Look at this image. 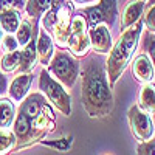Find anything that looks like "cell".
Listing matches in <instances>:
<instances>
[{
    "label": "cell",
    "instance_id": "44dd1931",
    "mask_svg": "<svg viewBox=\"0 0 155 155\" xmlns=\"http://www.w3.org/2000/svg\"><path fill=\"white\" fill-rule=\"evenodd\" d=\"M34 22L37 19H33ZM33 31H34V23L30 22L28 19H25V20H20L19 23V28L16 30V39H17V42L19 45H27L30 42V39L33 37Z\"/></svg>",
    "mask_w": 155,
    "mask_h": 155
},
{
    "label": "cell",
    "instance_id": "1f68e13d",
    "mask_svg": "<svg viewBox=\"0 0 155 155\" xmlns=\"http://www.w3.org/2000/svg\"><path fill=\"white\" fill-rule=\"evenodd\" d=\"M143 2H146V0H143Z\"/></svg>",
    "mask_w": 155,
    "mask_h": 155
},
{
    "label": "cell",
    "instance_id": "f546056e",
    "mask_svg": "<svg viewBox=\"0 0 155 155\" xmlns=\"http://www.w3.org/2000/svg\"><path fill=\"white\" fill-rule=\"evenodd\" d=\"M76 3H88V2H93V0H73Z\"/></svg>",
    "mask_w": 155,
    "mask_h": 155
},
{
    "label": "cell",
    "instance_id": "ac0fdd59",
    "mask_svg": "<svg viewBox=\"0 0 155 155\" xmlns=\"http://www.w3.org/2000/svg\"><path fill=\"white\" fill-rule=\"evenodd\" d=\"M20 20H22V17H20V12L17 9H3V11H0V27L3 28L5 33L14 34L16 30L19 28Z\"/></svg>",
    "mask_w": 155,
    "mask_h": 155
},
{
    "label": "cell",
    "instance_id": "2e32d148",
    "mask_svg": "<svg viewBox=\"0 0 155 155\" xmlns=\"http://www.w3.org/2000/svg\"><path fill=\"white\" fill-rule=\"evenodd\" d=\"M138 107L149 115H153L155 112V84L153 82H144L141 85L140 93H138Z\"/></svg>",
    "mask_w": 155,
    "mask_h": 155
},
{
    "label": "cell",
    "instance_id": "5b68a950",
    "mask_svg": "<svg viewBox=\"0 0 155 155\" xmlns=\"http://www.w3.org/2000/svg\"><path fill=\"white\" fill-rule=\"evenodd\" d=\"M47 70L65 88H73L78 76H79V64L70 51L59 48V51L53 53L51 56Z\"/></svg>",
    "mask_w": 155,
    "mask_h": 155
},
{
    "label": "cell",
    "instance_id": "3957f363",
    "mask_svg": "<svg viewBox=\"0 0 155 155\" xmlns=\"http://www.w3.org/2000/svg\"><path fill=\"white\" fill-rule=\"evenodd\" d=\"M144 22L143 20H137L132 27H129L123 31L120 39L116 41V44L112 47L109 51V58L106 59V73H107V79L109 85L113 87L121 74L126 71V68L130 65V61L135 54V51L140 44V37L143 33Z\"/></svg>",
    "mask_w": 155,
    "mask_h": 155
},
{
    "label": "cell",
    "instance_id": "52a82bcc",
    "mask_svg": "<svg viewBox=\"0 0 155 155\" xmlns=\"http://www.w3.org/2000/svg\"><path fill=\"white\" fill-rule=\"evenodd\" d=\"M79 12L85 16L88 27L93 25H106L113 28L118 19V0H99L93 6H87Z\"/></svg>",
    "mask_w": 155,
    "mask_h": 155
},
{
    "label": "cell",
    "instance_id": "7402d4cb",
    "mask_svg": "<svg viewBox=\"0 0 155 155\" xmlns=\"http://www.w3.org/2000/svg\"><path fill=\"white\" fill-rule=\"evenodd\" d=\"M16 143H17V140H16L14 132L8 130V129H0V155L14 150Z\"/></svg>",
    "mask_w": 155,
    "mask_h": 155
},
{
    "label": "cell",
    "instance_id": "83f0119b",
    "mask_svg": "<svg viewBox=\"0 0 155 155\" xmlns=\"http://www.w3.org/2000/svg\"><path fill=\"white\" fill-rule=\"evenodd\" d=\"M137 153L140 155H155V138H149L147 141H143L138 147Z\"/></svg>",
    "mask_w": 155,
    "mask_h": 155
},
{
    "label": "cell",
    "instance_id": "d6a6232c",
    "mask_svg": "<svg viewBox=\"0 0 155 155\" xmlns=\"http://www.w3.org/2000/svg\"><path fill=\"white\" fill-rule=\"evenodd\" d=\"M153 115H155V112H153Z\"/></svg>",
    "mask_w": 155,
    "mask_h": 155
},
{
    "label": "cell",
    "instance_id": "ffe728a7",
    "mask_svg": "<svg viewBox=\"0 0 155 155\" xmlns=\"http://www.w3.org/2000/svg\"><path fill=\"white\" fill-rule=\"evenodd\" d=\"M20 65V50L6 51L0 59V70L3 73H14Z\"/></svg>",
    "mask_w": 155,
    "mask_h": 155
},
{
    "label": "cell",
    "instance_id": "7c38bea8",
    "mask_svg": "<svg viewBox=\"0 0 155 155\" xmlns=\"http://www.w3.org/2000/svg\"><path fill=\"white\" fill-rule=\"evenodd\" d=\"M31 84H33L31 71L30 73H19L14 79H12V82L9 84V88H8L9 98L12 101H16V102H20L25 96L28 95Z\"/></svg>",
    "mask_w": 155,
    "mask_h": 155
},
{
    "label": "cell",
    "instance_id": "603a6c76",
    "mask_svg": "<svg viewBox=\"0 0 155 155\" xmlns=\"http://www.w3.org/2000/svg\"><path fill=\"white\" fill-rule=\"evenodd\" d=\"M141 42H143V50L147 53L152 65H153V81H155V33H150V31L144 33L143 34V41Z\"/></svg>",
    "mask_w": 155,
    "mask_h": 155
},
{
    "label": "cell",
    "instance_id": "484cf974",
    "mask_svg": "<svg viewBox=\"0 0 155 155\" xmlns=\"http://www.w3.org/2000/svg\"><path fill=\"white\" fill-rule=\"evenodd\" d=\"M19 42H17V39L16 36H12L9 33H6L3 37H2V48L3 51L6 53V51H14V50H19Z\"/></svg>",
    "mask_w": 155,
    "mask_h": 155
},
{
    "label": "cell",
    "instance_id": "4dcf8cb0",
    "mask_svg": "<svg viewBox=\"0 0 155 155\" xmlns=\"http://www.w3.org/2000/svg\"><path fill=\"white\" fill-rule=\"evenodd\" d=\"M5 34H3V28L2 27H0V41H2V37H3Z\"/></svg>",
    "mask_w": 155,
    "mask_h": 155
},
{
    "label": "cell",
    "instance_id": "cb8c5ba5",
    "mask_svg": "<svg viewBox=\"0 0 155 155\" xmlns=\"http://www.w3.org/2000/svg\"><path fill=\"white\" fill-rule=\"evenodd\" d=\"M39 143L44 144V146H48V147H53L56 150L65 152L73 144V137H67V138H62V140H41Z\"/></svg>",
    "mask_w": 155,
    "mask_h": 155
},
{
    "label": "cell",
    "instance_id": "d6986e66",
    "mask_svg": "<svg viewBox=\"0 0 155 155\" xmlns=\"http://www.w3.org/2000/svg\"><path fill=\"white\" fill-rule=\"evenodd\" d=\"M16 118L14 102L9 98L0 99V129H9Z\"/></svg>",
    "mask_w": 155,
    "mask_h": 155
},
{
    "label": "cell",
    "instance_id": "e0dca14e",
    "mask_svg": "<svg viewBox=\"0 0 155 155\" xmlns=\"http://www.w3.org/2000/svg\"><path fill=\"white\" fill-rule=\"evenodd\" d=\"M59 2H62V0H27L23 9L28 17L39 20L51 6H54Z\"/></svg>",
    "mask_w": 155,
    "mask_h": 155
},
{
    "label": "cell",
    "instance_id": "9c48e42d",
    "mask_svg": "<svg viewBox=\"0 0 155 155\" xmlns=\"http://www.w3.org/2000/svg\"><path fill=\"white\" fill-rule=\"evenodd\" d=\"M87 34H88L90 47H92L93 53L109 54V51L113 47V41H112V34L109 31V27H106L102 23L93 25V27L87 28Z\"/></svg>",
    "mask_w": 155,
    "mask_h": 155
},
{
    "label": "cell",
    "instance_id": "4fadbf2b",
    "mask_svg": "<svg viewBox=\"0 0 155 155\" xmlns=\"http://www.w3.org/2000/svg\"><path fill=\"white\" fill-rule=\"evenodd\" d=\"M67 48L74 58H85L90 53V50H92L87 31L70 33L67 39Z\"/></svg>",
    "mask_w": 155,
    "mask_h": 155
},
{
    "label": "cell",
    "instance_id": "5bb4252c",
    "mask_svg": "<svg viewBox=\"0 0 155 155\" xmlns=\"http://www.w3.org/2000/svg\"><path fill=\"white\" fill-rule=\"evenodd\" d=\"M36 48H37V58L39 62L42 65H48V62L54 53V42L44 28H39V34H37V42H36Z\"/></svg>",
    "mask_w": 155,
    "mask_h": 155
},
{
    "label": "cell",
    "instance_id": "f1b7e54d",
    "mask_svg": "<svg viewBox=\"0 0 155 155\" xmlns=\"http://www.w3.org/2000/svg\"><path fill=\"white\" fill-rule=\"evenodd\" d=\"M6 90H8V79H6L5 73L0 70V96H2Z\"/></svg>",
    "mask_w": 155,
    "mask_h": 155
},
{
    "label": "cell",
    "instance_id": "8fae6325",
    "mask_svg": "<svg viewBox=\"0 0 155 155\" xmlns=\"http://www.w3.org/2000/svg\"><path fill=\"white\" fill-rule=\"evenodd\" d=\"M132 76L140 84L153 82V65L147 54H138L132 62Z\"/></svg>",
    "mask_w": 155,
    "mask_h": 155
},
{
    "label": "cell",
    "instance_id": "30bf717a",
    "mask_svg": "<svg viewBox=\"0 0 155 155\" xmlns=\"http://www.w3.org/2000/svg\"><path fill=\"white\" fill-rule=\"evenodd\" d=\"M37 34H39V20L34 22V31H33V37L30 39V42L27 45H23V48L20 50V65L17 68L19 73H30L36 67V64L39 61L37 48H36Z\"/></svg>",
    "mask_w": 155,
    "mask_h": 155
},
{
    "label": "cell",
    "instance_id": "277c9868",
    "mask_svg": "<svg viewBox=\"0 0 155 155\" xmlns=\"http://www.w3.org/2000/svg\"><path fill=\"white\" fill-rule=\"evenodd\" d=\"M73 11L74 8L71 2L62 0L54 6H51L39 19L42 28L53 37V42L62 50L67 48V39L70 34V22L73 17Z\"/></svg>",
    "mask_w": 155,
    "mask_h": 155
},
{
    "label": "cell",
    "instance_id": "4316f807",
    "mask_svg": "<svg viewBox=\"0 0 155 155\" xmlns=\"http://www.w3.org/2000/svg\"><path fill=\"white\" fill-rule=\"evenodd\" d=\"M27 0H0V11L3 9H17L22 11L25 8Z\"/></svg>",
    "mask_w": 155,
    "mask_h": 155
},
{
    "label": "cell",
    "instance_id": "d4e9b609",
    "mask_svg": "<svg viewBox=\"0 0 155 155\" xmlns=\"http://www.w3.org/2000/svg\"><path fill=\"white\" fill-rule=\"evenodd\" d=\"M144 25H146V30L150 33H155V2L146 9V14H144Z\"/></svg>",
    "mask_w": 155,
    "mask_h": 155
},
{
    "label": "cell",
    "instance_id": "7a4b0ae2",
    "mask_svg": "<svg viewBox=\"0 0 155 155\" xmlns=\"http://www.w3.org/2000/svg\"><path fill=\"white\" fill-rule=\"evenodd\" d=\"M81 98L84 110L90 118H106L113 112L115 102L109 85L106 64L96 56H85L82 64Z\"/></svg>",
    "mask_w": 155,
    "mask_h": 155
},
{
    "label": "cell",
    "instance_id": "9a60e30c",
    "mask_svg": "<svg viewBox=\"0 0 155 155\" xmlns=\"http://www.w3.org/2000/svg\"><path fill=\"white\" fill-rule=\"evenodd\" d=\"M144 12V2L143 0H129L124 5L121 12V27L123 30L132 27V25L141 19Z\"/></svg>",
    "mask_w": 155,
    "mask_h": 155
},
{
    "label": "cell",
    "instance_id": "8992f818",
    "mask_svg": "<svg viewBox=\"0 0 155 155\" xmlns=\"http://www.w3.org/2000/svg\"><path fill=\"white\" fill-rule=\"evenodd\" d=\"M39 90L50 104L64 116L71 115V96L68 95L67 88L48 73L47 68L39 73Z\"/></svg>",
    "mask_w": 155,
    "mask_h": 155
},
{
    "label": "cell",
    "instance_id": "6da1fadb",
    "mask_svg": "<svg viewBox=\"0 0 155 155\" xmlns=\"http://www.w3.org/2000/svg\"><path fill=\"white\" fill-rule=\"evenodd\" d=\"M56 115L53 106L47 102L42 93H31L22 99L19 112L12 123V132L16 135V149H25L44 140L54 130Z\"/></svg>",
    "mask_w": 155,
    "mask_h": 155
},
{
    "label": "cell",
    "instance_id": "ba28073f",
    "mask_svg": "<svg viewBox=\"0 0 155 155\" xmlns=\"http://www.w3.org/2000/svg\"><path fill=\"white\" fill-rule=\"evenodd\" d=\"M127 118H129L130 130L140 143L147 141L149 138L153 137V121L150 118V115L146 113L144 110H141L138 107V104H135L129 109Z\"/></svg>",
    "mask_w": 155,
    "mask_h": 155
}]
</instances>
